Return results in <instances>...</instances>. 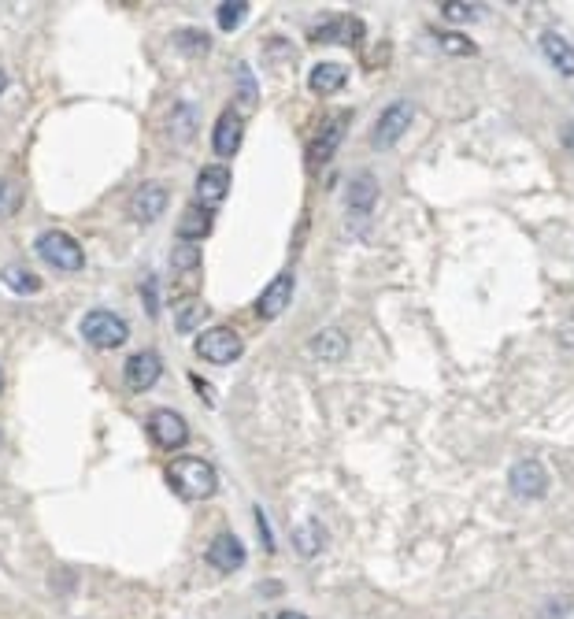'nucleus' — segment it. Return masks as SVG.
I'll return each instance as SVG.
<instances>
[{
	"mask_svg": "<svg viewBox=\"0 0 574 619\" xmlns=\"http://www.w3.org/2000/svg\"><path fill=\"white\" fill-rule=\"evenodd\" d=\"M167 482H171V490H175L182 501H204V497H212L215 486H219L215 468L208 460H200V456H178V460H171Z\"/></svg>",
	"mask_w": 574,
	"mask_h": 619,
	"instance_id": "f257e3e1",
	"label": "nucleus"
},
{
	"mask_svg": "<svg viewBox=\"0 0 574 619\" xmlns=\"http://www.w3.org/2000/svg\"><path fill=\"white\" fill-rule=\"evenodd\" d=\"M34 249L45 264H52L56 271H82L86 267V253H82V245H78L71 234H63V230H45L38 241H34Z\"/></svg>",
	"mask_w": 574,
	"mask_h": 619,
	"instance_id": "f03ea898",
	"label": "nucleus"
},
{
	"mask_svg": "<svg viewBox=\"0 0 574 619\" xmlns=\"http://www.w3.org/2000/svg\"><path fill=\"white\" fill-rule=\"evenodd\" d=\"M82 338H86L93 349H119V345H126L130 330H126V323L115 316V312L93 308V312L82 316Z\"/></svg>",
	"mask_w": 574,
	"mask_h": 619,
	"instance_id": "7ed1b4c3",
	"label": "nucleus"
},
{
	"mask_svg": "<svg viewBox=\"0 0 574 619\" xmlns=\"http://www.w3.org/2000/svg\"><path fill=\"white\" fill-rule=\"evenodd\" d=\"M241 353H245V342H241L238 330L230 327H212L197 338V356L208 364H234V360H241Z\"/></svg>",
	"mask_w": 574,
	"mask_h": 619,
	"instance_id": "20e7f679",
	"label": "nucleus"
},
{
	"mask_svg": "<svg viewBox=\"0 0 574 619\" xmlns=\"http://www.w3.org/2000/svg\"><path fill=\"white\" fill-rule=\"evenodd\" d=\"M412 119H415L412 104H408V101H393L386 112L378 115L375 130H371V145H375V149H393V145L400 141V134H408Z\"/></svg>",
	"mask_w": 574,
	"mask_h": 619,
	"instance_id": "39448f33",
	"label": "nucleus"
},
{
	"mask_svg": "<svg viewBox=\"0 0 574 619\" xmlns=\"http://www.w3.org/2000/svg\"><path fill=\"white\" fill-rule=\"evenodd\" d=\"M315 45H345V49H356L363 41V23L356 15H337V19H326L312 30Z\"/></svg>",
	"mask_w": 574,
	"mask_h": 619,
	"instance_id": "423d86ee",
	"label": "nucleus"
},
{
	"mask_svg": "<svg viewBox=\"0 0 574 619\" xmlns=\"http://www.w3.org/2000/svg\"><path fill=\"white\" fill-rule=\"evenodd\" d=\"M508 482H512L515 497L537 501V497H545V490H549V471H545L541 460H519L512 468V475H508Z\"/></svg>",
	"mask_w": 574,
	"mask_h": 619,
	"instance_id": "0eeeda50",
	"label": "nucleus"
},
{
	"mask_svg": "<svg viewBox=\"0 0 574 619\" xmlns=\"http://www.w3.org/2000/svg\"><path fill=\"white\" fill-rule=\"evenodd\" d=\"M149 438L160 449H182L189 442V427L186 419L171 412V408H160V412H152L149 416Z\"/></svg>",
	"mask_w": 574,
	"mask_h": 619,
	"instance_id": "6e6552de",
	"label": "nucleus"
},
{
	"mask_svg": "<svg viewBox=\"0 0 574 619\" xmlns=\"http://www.w3.org/2000/svg\"><path fill=\"white\" fill-rule=\"evenodd\" d=\"M160 375H163V360L152 349H141V353H134L130 360H126V367H123V379H126V386L134 393H145V390H152L156 382H160Z\"/></svg>",
	"mask_w": 574,
	"mask_h": 619,
	"instance_id": "1a4fd4ad",
	"label": "nucleus"
},
{
	"mask_svg": "<svg viewBox=\"0 0 574 619\" xmlns=\"http://www.w3.org/2000/svg\"><path fill=\"white\" fill-rule=\"evenodd\" d=\"M345 130H349V112H334L330 119H326L323 127H319V134H315L312 141V164H330L334 160L337 145L345 141Z\"/></svg>",
	"mask_w": 574,
	"mask_h": 619,
	"instance_id": "9d476101",
	"label": "nucleus"
},
{
	"mask_svg": "<svg viewBox=\"0 0 574 619\" xmlns=\"http://www.w3.org/2000/svg\"><path fill=\"white\" fill-rule=\"evenodd\" d=\"M289 297H293V275H289V271H282V275L271 278V282L263 286L260 301H256V316L267 319V323H271V319H278L289 308Z\"/></svg>",
	"mask_w": 574,
	"mask_h": 619,
	"instance_id": "9b49d317",
	"label": "nucleus"
},
{
	"mask_svg": "<svg viewBox=\"0 0 574 619\" xmlns=\"http://www.w3.org/2000/svg\"><path fill=\"white\" fill-rule=\"evenodd\" d=\"M226 193H230V171H226L223 164H212L204 167L197 175V201L200 208H219V204L226 201Z\"/></svg>",
	"mask_w": 574,
	"mask_h": 619,
	"instance_id": "f8f14e48",
	"label": "nucleus"
},
{
	"mask_svg": "<svg viewBox=\"0 0 574 619\" xmlns=\"http://www.w3.org/2000/svg\"><path fill=\"white\" fill-rule=\"evenodd\" d=\"M167 204H171V197H167V190H163L160 182H145V186L134 193V201H130V215H134L138 223H156V219L167 212Z\"/></svg>",
	"mask_w": 574,
	"mask_h": 619,
	"instance_id": "ddd939ff",
	"label": "nucleus"
},
{
	"mask_svg": "<svg viewBox=\"0 0 574 619\" xmlns=\"http://www.w3.org/2000/svg\"><path fill=\"white\" fill-rule=\"evenodd\" d=\"M241 138H245V119H241L234 108H226L223 115H219V123H215L212 130V149L215 156H234V152L241 149Z\"/></svg>",
	"mask_w": 574,
	"mask_h": 619,
	"instance_id": "4468645a",
	"label": "nucleus"
},
{
	"mask_svg": "<svg viewBox=\"0 0 574 619\" xmlns=\"http://www.w3.org/2000/svg\"><path fill=\"white\" fill-rule=\"evenodd\" d=\"M208 560H212L215 571H226V575H230V571H238L241 564H245V545H241L238 534H230V531L215 534L212 545H208Z\"/></svg>",
	"mask_w": 574,
	"mask_h": 619,
	"instance_id": "2eb2a0df",
	"label": "nucleus"
},
{
	"mask_svg": "<svg viewBox=\"0 0 574 619\" xmlns=\"http://www.w3.org/2000/svg\"><path fill=\"white\" fill-rule=\"evenodd\" d=\"M345 204H349L352 212L367 215L371 208L378 204V182L371 171H356L349 178V186H345Z\"/></svg>",
	"mask_w": 574,
	"mask_h": 619,
	"instance_id": "dca6fc26",
	"label": "nucleus"
},
{
	"mask_svg": "<svg viewBox=\"0 0 574 619\" xmlns=\"http://www.w3.org/2000/svg\"><path fill=\"white\" fill-rule=\"evenodd\" d=\"M308 353L315 356V360H326V364H337V360H345L349 356V338L341 334L337 327H326L319 330L312 342H308Z\"/></svg>",
	"mask_w": 574,
	"mask_h": 619,
	"instance_id": "f3484780",
	"label": "nucleus"
},
{
	"mask_svg": "<svg viewBox=\"0 0 574 619\" xmlns=\"http://www.w3.org/2000/svg\"><path fill=\"white\" fill-rule=\"evenodd\" d=\"M345 82H349V67L345 64H319V67H312V75H308V86H312V93H319V97L337 93Z\"/></svg>",
	"mask_w": 574,
	"mask_h": 619,
	"instance_id": "a211bd4d",
	"label": "nucleus"
},
{
	"mask_svg": "<svg viewBox=\"0 0 574 619\" xmlns=\"http://www.w3.org/2000/svg\"><path fill=\"white\" fill-rule=\"evenodd\" d=\"M541 52L549 56V64L556 67L560 75H567V78L574 75V45L571 41H563L560 34H545V38H541Z\"/></svg>",
	"mask_w": 574,
	"mask_h": 619,
	"instance_id": "6ab92c4d",
	"label": "nucleus"
},
{
	"mask_svg": "<svg viewBox=\"0 0 574 619\" xmlns=\"http://www.w3.org/2000/svg\"><path fill=\"white\" fill-rule=\"evenodd\" d=\"M212 230V212L208 208H200V204H189L186 208V215H182V223H178V234H182V241H193L197 238H204Z\"/></svg>",
	"mask_w": 574,
	"mask_h": 619,
	"instance_id": "aec40b11",
	"label": "nucleus"
},
{
	"mask_svg": "<svg viewBox=\"0 0 574 619\" xmlns=\"http://www.w3.org/2000/svg\"><path fill=\"white\" fill-rule=\"evenodd\" d=\"M0 278H4V286H8L12 293H23V297L41 293V278L34 275V271H26V267H19V264H8L4 271H0Z\"/></svg>",
	"mask_w": 574,
	"mask_h": 619,
	"instance_id": "412c9836",
	"label": "nucleus"
},
{
	"mask_svg": "<svg viewBox=\"0 0 574 619\" xmlns=\"http://www.w3.org/2000/svg\"><path fill=\"white\" fill-rule=\"evenodd\" d=\"M434 41L445 56H475L478 52L475 41L467 38V34H456V30H434Z\"/></svg>",
	"mask_w": 574,
	"mask_h": 619,
	"instance_id": "4be33fe9",
	"label": "nucleus"
},
{
	"mask_svg": "<svg viewBox=\"0 0 574 619\" xmlns=\"http://www.w3.org/2000/svg\"><path fill=\"white\" fill-rule=\"evenodd\" d=\"M293 542H297V553L300 556H315V553H323V545H326V534L319 523H300L297 531H293Z\"/></svg>",
	"mask_w": 574,
	"mask_h": 619,
	"instance_id": "5701e85b",
	"label": "nucleus"
},
{
	"mask_svg": "<svg viewBox=\"0 0 574 619\" xmlns=\"http://www.w3.org/2000/svg\"><path fill=\"white\" fill-rule=\"evenodd\" d=\"M208 316V308L193 297V301H182L175 308V327H178V334H193V330L200 327V319Z\"/></svg>",
	"mask_w": 574,
	"mask_h": 619,
	"instance_id": "b1692460",
	"label": "nucleus"
},
{
	"mask_svg": "<svg viewBox=\"0 0 574 619\" xmlns=\"http://www.w3.org/2000/svg\"><path fill=\"white\" fill-rule=\"evenodd\" d=\"M171 45H175V49H182V56H200V52L212 49V41L204 38L200 30H193V26H182V30H175Z\"/></svg>",
	"mask_w": 574,
	"mask_h": 619,
	"instance_id": "393cba45",
	"label": "nucleus"
},
{
	"mask_svg": "<svg viewBox=\"0 0 574 619\" xmlns=\"http://www.w3.org/2000/svg\"><path fill=\"white\" fill-rule=\"evenodd\" d=\"M193 123H197V108H193V104H178L175 115H171V134H175L178 141H189Z\"/></svg>",
	"mask_w": 574,
	"mask_h": 619,
	"instance_id": "a878e982",
	"label": "nucleus"
},
{
	"mask_svg": "<svg viewBox=\"0 0 574 619\" xmlns=\"http://www.w3.org/2000/svg\"><path fill=\"white\" fill-rule=\"evenodd\" d=\"M249 12H252L249 4H219V8H215V19H219V26L230 34V30H238V26L249 19Z\"/></svg>",
	"mask_w": 574,
	"mask_h": 619,
	"instance_id": "bb28decb",
	"label": "nucleus"
},
{
	"mask_svg": "<svg viewBox=\"0 0 574 619\" xmlns=\"http://www.w3.org/2000/svg\"><path fill=\"white\" fill-rule=\"evenodd\" d=\"M23 208V190L15 186L12 178H0V219H8Z\"/></svg>",
	"mask_w": 574,
	"mask_h": 619,
	"instance_id": "cd10ccee",
	"label": "nucleus"
},
{
	"mask_svg": "<svg viewBox=\"0 0 574 619\" xmlns=\"http://www.w3.org/2000/svg\"><path fill=\"white\" fill-rule=\"evenodd\" d=\"M486 12L482 4H441V15L452 19V23H467V19H478V15Z\"/></svg>",
	"mask_w": 574,
	"mask_h": 619,
	"instance_id": "c85d7f7f",
	"label": "nucleus"
},
{
	"mask_svg": "<svg viewBox=\"0 0 574 619\" xmlns=\"http://www.w3.org/2000/svg\"><path fill=\"white\" fill-rule=\"evenodd\" d=\"M171 260H175L178 271H193V267L200 264V249H197V245H189V241H182Z\"/></svg>",
	"mask_w": 574,
	"mask_h": 619,
	"instance_id": "c756f323",
	"label": "nucleus"
},
{
	"mask_svg": "<svg viewBox=\"0 0 574 619\" xmlns=\"http://www.w3.org/2000/svg\"><path fill=\"white\" fill-rule=\"evenodd\" d=\"M238 78H241V97L249 104H256V89H252V75H249V67H238Z\"/></svg>",
	"mask_w": 574,
	"mask_h": 619,
	"instance_id": "7c9ffc66",
	"label": "nucleus"
},
{
	"mask_svg": "<svg viewBox=\"0 0 574 619\" xmlns=\"http://www.w3.org/2000/svg\"><path fill=\"white\" fill-rule=\"evenodd\" d=\"M278 619H308V616H300V612H282Z\"/></svg>",
	"mask_w": 574,
	"mask_h": 619,
	"instance_id": "2f4dec72",
	"label": "nucleus"
},
{
	"mask_svg": "<svg viewBox=\"0 0 574 619\" xmlns=\"http://www.w3.org/2000/svg\"><path fill=\"white\" fill-rule=\"evenodd\" d=\"M4 86H8V75H4V71H0V93H4Z\"/></svg>",
	"mask_w": 574,
	"mask_h": 619,
	"instance_id": "473e14b6",
	"label": "nucleus"
},
{
	"mask_svg": "<svg viewBox=\"0 0 574 619\" xmlns=\"http://www.w3.org/2000/svg\"><path fill=\"white\" fill-rule=\"evenodd\" d=\"M0 393H4V371H0Z\"/></svg>",
	"mask_w": 574,
	"mask_h": 619,
	"instance_id": "72a5a7b5",
	"label": "nucleus"
}]
</instances>
